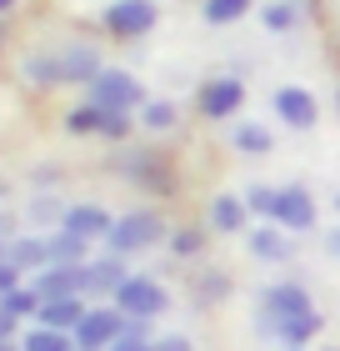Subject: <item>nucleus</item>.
<instances>
[{"instance_id":"1","label":"nucleus","mask_w":340,"mask_h":351,"mask_svg":"<svg viewBox=\"0 0 340 351\" xmlns=\"http://www.w3.org/2000/svg\"><path fill=\"white\" fill-rule=\"evenodd\" d=\"M155 241H170L166 216L140 206V211L116 216V226H110V236H105V251H110V256H135V251H151Z\"/></svg>"},{"instance_id":"2","label":"nucleus","mask_w":340,"mask_h":351,"mask_svg":"<svg viewBox=\"0 0 340 351\" xmlns=\"http://www.w3.org/2000/svg\"><path fill=\"white\" fill-rule=\"evenodd\" d=\"M110 306H116L125 322H155V316L170 311V291L155 276H135L131 271V276L120 281V291L110 296Z\"/></svg>"},{"instance_id":"3","label":"nucleus","mask_w":340,"mask_h":351,"mask_svg":"<svg viewBox=\"0 0 340 351\" xmlns=\"http://www.w3.org/2000/svg\"><path fill=\"white\" fill-rule=\"evenodd\" d=\"M155 21H160L155 0H110L105 15H101V25H105L116 40H140V36H151Z\"/></svg>"},{"instance_id":"4","label":"nucleus","mask_w":340,"mask_h":351,"mask_svg":"<svg viewBox=\"0 0 340 351\" xmlns=\"http://www.w3.org/2000/svg\"><path fill=\"white\" fill-rule=\"evenodd\" d=\"M90 106L131 116V110L145 106V90H140V81L131 71H101V75H95V86H90Z\"/></svg>"},{"instance_id":"5","label":"nucleus","mask_w":340,"mask_h":351,"mask_svg":"<svg viewBox=\"0 0 340 351\" xmlns=\"http://www.w3.org/2000/svg\"><path fill=\"white\" fill-rule=\"evenodd\" d=\"M196 106H200L205 121H231L235 110L246 106V81H240V75H210L200 86V95H196Z\"/></svg>"},{"instance_id":"6","label":"nucleus","mask_w":340,"mask_h":351,"mask_svg":"<svg viewBox=\"0 0 340 351\" xmlns=\"http://www.w3.org/2000/svg\"><path fill=\"white\" fill-rule=\"evenodd\" d=\"M125 326H131V322H125L116 306H90V316L75 331V346L80 351H110V346L125 337Z\"/></svg>"},{"instance_id":"7","label":"nucleus","mask_w":340,"mask_h":351,"mask_svg":"<svg viewBox=\"0 0 340 351\" xmlns=\"http://www.w3.org/2000/svg\"><path fill=\"white\" fill-rule=\"evenodd\" d=\"M261 311H265V326H275V322H290V316H311L315 301H311V291L296 286V281H275V286H265Z\"/></svg>"},{"instance_id":"8","label":"nucleus","mask_w":340,"mask_h":351,"mask_svg":"<svg viewBox=\"0 0 340 351\" xmlns=\"http://www.w3.org/2000/svg\"><path fill=\"white\" fill-rule=\"evenodd\" d=\"M270 226H280V231H311L315 226V196L305 186H280V191H275Z\"/></svg>"},{"instance_id":"9","label":"nucleus","mask_w":340,"mask_h":351,"mask_svg":"<svg viewBox=\"0 0 340 351\" xmlns=\"http://www.w3.org/2000/svg\"><path fill=\"white\" fill-rule=\"evenodd\" d=\"M90 266V261H86ZM86 266H45L30 276V291L40 301H66V296H86Z\"/></svg>"},{"instance_id":"10","label":"nucleus","mask_w":340,"mask_h":351,"mask_svg":"<svg viewBox=\"0 0 340 351\" xmlns=\"http://www.w3.org/2000/svg\"><path fill=\"white\" fill-rule=\"evenodd\" d=\"M270 106H275V116H280L290 131H311V125L320 121L315 95H311V90H300V86H280V90L270 95Z\"/></svg>"},{"instance_id":"11","label":"nucleus","mask_w":340,"mask_h":351,"mask_svg":"<svg viewBox=\"0 0 340 351\" xmlns=\"http://www.w3.org/2000/svg\"><path fill=\"white\" fill-rule=\"evenodd\" d=\"M110 226H116V216L105 211V206L95 201H80V206H66V221H60V231L80 236V241H105Z\"/></svg>"},{"instance_id":"12","label":"nucleus","mask_w":340,"mask_h":351,"mask_svg":"<svg viewBox=\"0 0 340 351\" xmlns=\"http://www.w3.org/2000/svg\"><path fill=\"white\" fill-rule=\"evenodd\" d=\"M86 316H90V301H86V296H66V301H40V316H36V326H51V331H66V337H75Z\"/></svg>"},{"instance_id":"13","label":"nucleus","mask_w":340,"mask_h":351,"mask_svg":"<svg viewBox=\"0 0 340 351\" xmlns=\"http://www.w3.org/2000/svg\"><path fill=\"white\" fill-rule=\"evenodd\" d=\"M131 276V271H125V256H95L90 266H86V301L90 296H116L120 291V281Z\"/></svg>"},{"instance_id":"14","label":"nucleus","mask_w":340,"mask_h":351,"mask_svg":"<svg viewBox=\"0 0 340 351\" xmlns=\"http://www.w3.org/2000/svg\"><path fill=\"white\" fill-rule=\"evenodd\" d=\"M60 71H66V86H95V75H101V51L95 45H66L60 51Z\"/></svg>"},{"instance_id":"15","label":"nucleus","mask_w":340,"mask_h":351,"mask_svg":"<svg viewBox=\"0 0 340 351\" xmlns=\"http://www.w3.org/2000/svg\"><path fill=\"white\" fill-rule=\"evenodd\" d=\"M250 221V206L246 196H231V191H220V196H210V226H215L220 236H240Z\"/></svg>"},{"instance_id":"16","label":"nucleus","mask_w":340,"mask_h":351,"mask_svg":"<svg viewBox=\"0 0 340 351\" xmlns=\"http://www.w3.org/2000/svg\"><path fill=\"white\" fill-rule=\"evenodd\" d=\"M10 266L36 276V271L51 266V236H15L10 241Z\"/></svg>"},{"instance_id":"17","label":"nucleus","mask_w":340,"mask_h":351,"mask_svg":"<svg viewBox=\"0 0 340 351\" xmlns=\"http://www.w3.org/2000/svg\"><path fill=\"white\" fill-rule=\"evenodd\" d=\"M21 75L36 90H45V86H66V71H60V51H40V56H25L21 60Z\"/></svg>"},{"instance_id":"18","label":"nucleus","mask_w":340,"mask_h":351,"mask_svg":"<svg viewBox=\"0 0 340 351\" xmlns=\"http://www.w3.org/2000/svg\"><path fill=\"white\" fill-rule=\"evenodd\" d=\"M246 246H250V256H261V261H290V256H296L290 236H280L275 226H255V231L246 236Z\"/></svg>"},{"instance_id":"19","label":"nucleus","mask_w":340,"mask_h":351,"mask_svg":"<svg viewBox=\"0 0 340 351\" xmlns=\"http://www.w3.org/2000/svg\"><path fill=\"white\" fill-rule=\"evenodd\" d=\"M270 331H275V341H280L285 351H305V341L320 331V316H315V311H311V316H290V322H275Z\"/></svg>"},{"instance_id":"20","label":"nucleus","mask_w":340,"mask_h":351,"mask_svg":"<svg viewBox=\"0 0 340 351\" xmlns=\"http://www.w3.org/2000/svg\"><path fill=\"white\" fill-rule=\"evenodd\" d=\"M90 241H80L70 231H51V266H86L90 256Z\"/></svg>"},{"instance_id":"21","label":"nucleus","mask_w":340,"mask_h":351,"mask_svg":"<svg viewBox=\"0 0 340 351\" xmlns=\"http://www.w3.org/2000/svg\"><path fill=\"white\" fill-rule=\"evenodd\" d=\"M231 146L240 156H265L270 151V131H265V125H255V121H240L231 131Z\"/></svg>"},{"instance_id":"22","label":"nucleus","mask_w":340,"mask_h":351,"mask_svg":"<svg viewBox=\"0 0 340 351\" xmlns=\"http://www.w3.org/2000/svg\"><path fill=\"white\" fill-rule=\"evenodd\" d=\"M21 351H75V337L51 331V326H30L25 337H21Z\"/></svg>"},{"instance_id":"23","label":"nucleus","mask_w":340,"mask_h":351,"mask_svg":"<svg viewBox=\"0 0 340 351\" xmlns=\"http://www.w3.org/2000/svg\"><path fill=\"white\" fill-rule=\"evenodd\" d=\"M250 5L255 0H200V15L210 25H231V21H240V15H250Z\"/></svg>"},{"instance_id":"24","label":"nucleus","mask_w":340,"mask_h":351,"mask_svg":"<svg viewBox=\"0 0 340 351\" xmlns=\"http://www.w3.org/2000/svg\"><path fill=\"white\" fill-rule=\"evenodd\" d=\"M0 311H5V316H15V322H36V316H40V296L30 291V286H21V291L0 296Z\"/></svg>"},{"instance_id":"25","label":"nucleus","mask_w":340,"mask_h":351,"mask_svg":"<svg viewBox=\"0 0 340 351\" xmlns=\"http://www.w3.org/2000/svg\"><path fill=\"white\" fill-rule=\"evenodd\" d=\"M60 125H66L70 136H101V106H90V101L86 106H70Z\"/></svg>"},{"instance_id":"26","label":"nucleus","mask_w":340,"mask_h":351,"mask_svg":"<svg viewBox=\"0 0 340 351\" xmlns=\"http://www.w3.org/2000/svg\"><path fill=\"white\" fill-rule=\"evenodd\" d=\"M261 21H265V30H275V36H285V30H296L300 10L290 5V0H270V5L261 10Z\"/></svg>"},{"instance_id":"27","label":"nucleus","mask_w":340,"mask_h":351,"mask_svg":"<svg viewBox=\"0 0 340 351\" xmlns=\"http://www.w3.org/2000/svg\"><path fill=\"white\" fill-rule=\"evenodd\" d=\"M140 125L145 131H170L175 125V106L170 101H145L140 106Z\"/></svg>"},{"instance_id":"28","label":"nucleus","mask_w":340,"mask_h":351,"mask_svg":"<svg viewBox=\"0 0 340 351\" xmlns=\"http://www.w3.org/2000/svg\"><path fill=\"white\" fill-rule=\"evenodd\" d=\"M170 251L175 256H200L205 251V231L200 226H175L170 231Z\"/></svg>"},{"instance_id":"29","label":"nucleus","mask_w":340,"mask_h":351,"mask_svg":"<svg viewBox=\"0 0 340 351\" xmlns=\"http://www.w3.org/2000/svg\"><path fill=\"white\" fill-rule=\"evenodd\" d=\"M246 206H250V216H275V186H250L246 191Z\"/></svg>"},{"instance_id":"30","label":"nucleus","mask_w":340,"mask_h":351,"mask_svg":"<svg viewBox=\"0 0 340 351\" xmlns=\"http://www.w3.org/2000/svg\"><path fill=\"white\" fill-rule=\"evenodd\" d=\"M101 136L125 141V136H131V116H120V110H101Z\"/></svg>"},{"instance_id":"31","label":"nucleus","mask_w":340,"mask_h":351,"mask_svg":"<svg viewBox=\"0 0 340 351\" xmlns=\"http://www.w3.org/2000/svg\"><path fill=\"white\" fill-rule=\"evenodd\" d=\"M30 221H66V206L40 196V201H30Z\"/></svg>"},{"instance_id":"32","label":"nucleus","mask_w":340,"mask_h":351,"mask_svg":"<svg viewBox=\"0 0 340 351\" xmlns=\"http://www.w3.org/2000/svg\"><path fill=\"white\" fill-rule=\"evenodd\" d=\"M151 351H196L190 346V337H181V331H170V337H155Z\"/></svg>"},{"instance_id":"33","label":"nucleus","mask_w":340,"mask_h":351,"mask_svg":"<svg viewBox=\"0 0 340 351\" xmlns=\"http://www.w3.org/2000/svg\"><path fill=\"white\" fill-rule=\"evenodd\" d=\"M21 276H25V271H15L10 261H5V266H0V296H10V291H21V286H25Z\"/></svg>"},{"instance_id":"34","label":"nucleus","mask_w":340,"mask_h":351,"mask_svg":"<svg viewBox=\"0 0 340 351\" xmlns=\"http://www.w3.org/2000/svg\"><path fill=\"white\" fill-rule=\"evenodd\" d=\"M15 326H21V322H15V316H5V311H0V341H10V337H15Z\"/></svg>"},{"instance_id":"35","label":"nucleus","mask_w":340,"mask_h":351,"mask_svg":"<svg viewBox=\"0 0 340 351\" xmlns=\"http://www.w3.org/2000/svg\"><path fill=\"white\" fill-rule=\"evenodd\" d=\"M326 246H330V256H340V231H330V241H326Z\"/></svg>"},{"instance_id":"36","label":"nucleus","mask_w":340,"mask_h":351,"mask_svg":"<svg viewBox=\"0 0 340 351\" xmlns=\"http://www.w3.org/2000/svg\"><path fill=\"white\" fill-rule=\"evenodd\" d=\"M10 261V241H0V266H5Z\"/></svg>"},{"instance_id":"37","label":"nucleus","mask_w":340,"mask_h":351,"mask_svg":"<svg viewBox=\"0 0 340 351\" xmlns=\"http://www.w3.org/2000/svg\"><path fill=\"white\" fill-rule=\"evenodd\" d=\"M10 5H15V0H0V15H5V10H10Z\"/></svg>"},{"instance_id":"38","label":"nucleus","mask_w":340,"mask_h":351,"mask_svg":"<svg viewBox=\"0 0 340 351\" xmlns=\"http://www.w3.org/2000/svg\"><path fill=\"white\" fill-rule=\"evenodd\" d=\"M0 351H21V346H10V341H0Z\"/></svg>"},{"instance_id":"39","label":"nucleus","mask_w":340,"mask_h":351,"mask_svg":"<svg viewBox=\"0 0 340 351\" xmlns=\"http://www.w3.org/2000/svg\"><path fill=\"white\" fill-rule=\"evenodd\" d=\"M335 206H340V196H335Z\"/></svg>"},{"instance_id":"40","label":"nucleus","mask_w":340,"mask_h":351,"mask_svg":"<svg viewBox=\"0 0 340 351\" xmlns=\"http://www.w3.org/2000/svg\"><path fill=\"white\" fill-rule=\"evenodd\" d=\"M330 351H340V346H330Z\"/></svg>"},{"instance_id":"41","label":"nucleus","mask_w":340,"mask_h":351,"mask_svg":"<svg viewBox=\"0 0 340 351\" xmlns=\"http://www.w3.org/2000/svg\"><path fill=\"white\" fill-rule=\"evenodd\" d=\"M75 351H80V346H75Z\"/></svg>"}]
</instances>
